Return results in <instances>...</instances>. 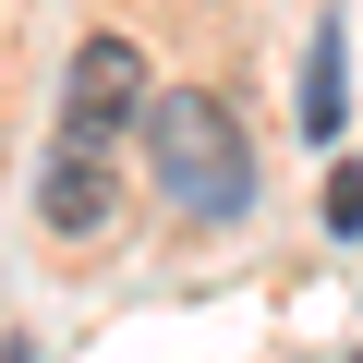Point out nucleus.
<instances>
[{"mask_svg":"<svg viewBox=\"0 0 363 363\" xmlns=\"http://www.w3.org/2000/svg\"><path fill=\"white\" fill-rule=\"evenodd\" d=\"M145 157H157V194H169L182 218H206V230L255 206V145H242V121H230L218 85L145 97Z\"/></svg>","mask_w":363,"mask_h":363,"instance_id":"1","label":"nucleus"},{"mask_svg":"<svg viewBox=\"0 0 363 363\" xmlns=\"http://www.w3.org/2000/svg\"><path fill=\"white\" fill-rule=\"evenodd\" d=\"M339 121H351V73H339V37H315V61H303V133L327 145Z\"/></svg>","mask_w":363,"mask_h":363,"instance_id":"4","label":"nucleus"},{"mask_svg":"<svg viewBox=\"0 0 363 363\" xmlns=\"http://www.w3.org/2000/svg\"><path fill=\"white\" fill-rule=\"evenodd\" d=\"M133 121H145V49H133V37H85V49H73V85H61V133L121 145Z\"/></svg>","mask_w":363,"mask_h":363,"instance_id":"2","label":"nucleus"},{"mask_svg":"<svg viewBox=\"0 0 363 363\" xmlns=\"http://www.w3.org/2000/svg\"><path fill=\"white\" fill-rule=\"evenodd\" d=\"M121 145H85V133H61L49 145V169H37V218L61 230V242H97V230H121V169H109Z\"/></svg>","mask_w":363,"mask_h":363,"instance_id":"3","label":"nucleus"},{"mask_svg":"<svg viewBox=\"0 0 363 363\" xmlns=\"http://www.w3.org/2000/svg\"><path fill=\"white\" fill-rule=\"evenodd\" d=\"M327 230H363V169H339V182H327Z\"/></svg>","mask_w":363,"mask_h":363,"instance_id":"5","label":"nucleus"}]
</instances>
